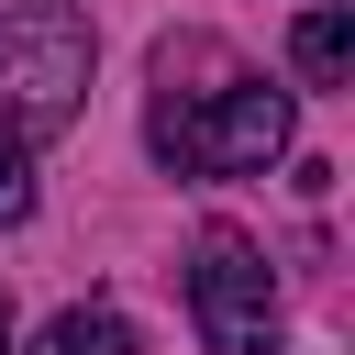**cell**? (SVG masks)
Returning a JSON list of instances; mask_svg holds the SVG:
<instances>
[{
	"label": "cell",
	"instance_id": "6da1fadb",
	"mask_svg": "<svg viewBox=\"0 0 355 355\" xmlns=\"http://www.w3.org/2000/svg\"><path fill=\"white\" fill-rule=\"evenodd\" d=\"M144 144L178 178H255L266 155H288V89H266L222 33H166Z\"/></svg>",
	"mask_w": 355,
	"mask_h": 355
},
{
	"label": "cell",
	"instance_id": "7a4b0ae2",
	"mask_svg": "<svg viewBox=\"0 0 355 355\" xmlns=\"http://www.w3.org/2000/svg\"><path fill=\"white\" fill-rule=\"evenodd\" d=\"M89 67H100V44H89V22H78L67 0L11 11V22H0V122H11L22 144H33V133H67L78 100H89Z\"/></svg>",
	"mask_w": 355,
	"mask_h": 355
},
{
	"label": "cell",
	"instance_id": "3957f363",
	"mask_svg": "<svg viewBox=\"0 0 355 355\" xmlns=\"http://www.w3.org/2000/svg\"><path fill=\"white\" fill-rule=\"evenodd\" d=\"M189 322L211 355H277V288H266V255L244 233L189 244Z\"/></svg>",
	"mask_w": 355,
	"mask_h": 355
},
{
	"label": "cell",
	"instance_id": "277c9868",
	"mask_svg": "<svg viewBox=\"0 0 355 355\" xmlns=\"http://www.w3.org/2000/svg\"><path fill=\"white\" fill-rule=\"evenodd\" d=\"M288 55H300V78H311V89H344V78H355V11H344V0H322V11L288 33Z\"/></svg>",
	"mask_w": 355,
	"mask_h": 355
},
{
	"label": "cell",
	"instance_id": "5b68a950",
	"mask_svg": "<svg viewBox=\"0 0 355 355\" xmlns=\"http://www.w3.org/2000/svg\"><path fill=\"white\" fill-rule=\"evenodd\" d=\"M33 355H133V322L122 311H55L33 333Z\"/></svg>",
	"mask_w": 355,
	"mask_h": 355
},
{
	"label": "cell",
	"instance_id": "8992f818",
	"mask_svg": "<svg viewBox=\"0 0 355 355\" xmlns=\"http://www.w3.org/2000/svg\"><path fill=\"white\" fill-rule=\"evenodd\" d=\"M22 211H33V144L0 122V222H22Z\"/></svg>",
	"mask_w": 355,
	"mask_h": 355
},
{
	"label": "cell",
	"instance_id": "52a82bcc",
	"mask_svg": "<svg viewBox=\"0 0 355 355\" xmlns=\"http://www.w3.org/2000/svg\"><path fill=\"white\" fill-rule=\"evenodd\" d=\"M0 355H11V300H0Z\"/></svg>",
	"mask_w": 355,
	"mask_h": 355
}]
</instances>
